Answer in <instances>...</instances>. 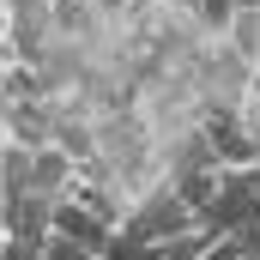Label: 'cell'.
Wrapping results in <instances>:
<instances>
[{
	"mask_svg": "<svg viewBox=\"0 0 260 260\" xmlns=\"http://www.w3.org/2000/svg\"><path fill=\"white\" fill-rule=\"evenodd\" d=\"M55 206H61V200H55V194H43V188L6 194V236H12V242H30V248H43V242L55 236Z\"/></svg>",
	"mask_w": 260,
	"mask_h": 260,
	"instance_id": "2",
	"label": "cell"
},
{
	"mask_svg": "<svg viewBox=\"0 0 260 260\" xmlns=\"http://www.w3.org/2000/svg\"><path fill=\"white\" fill-rule=\"evenodd\" d=\"M0 91H6V103H30V97H49V79H43V67H30V61H6Z\"/></svg>",
	"mask_w": 260,
	"mask_h": 260,
	"instance_id": "7",
	"label": "cell"
},
{
	"mask_svg": "<svg viewBox=\"0 0 260 260\" xmlns=\"http://www.w3.org/2000/svg\"><path fill=\"white\" fill-rule=\"evenodd\" d=\"M73 182H79V157L67 151V145H30V188H43V194H73Z\"/></svg>",
	"mask_w": 260,
	"mask_h": 260,
	"instance_id": "5",
	"label": "cell"
},
{
	"mask_svg": "<svg viewBox=\"0 0 260 260\" xmlns=\"http://www.w3.org/2000/svg\"><path fill=\"white\" fill-rule=\"evenodd\" d=\"M121 230H133V236H182V230H200V212L188 206V200L176 194V182H157L151 194L133 206V218L121 224Z\"/></svg>",
	"mask_w": 260,
	"mask_h": 260,
	"instance_id": "1",
	"label": "cell"
},
{
	"mask_svg": "<svg viewBox=\"0 0 260 260\" xmlns=\"http://www.w3.org/2000/svg\"><path fill=\"white\" fill-rule=\"evenodd\" d=\"M236 242H242V254H248V260H260V218H254V224H242V230H236Z\"/></svg>",
	"mask_w": 260,
	"mask_h": 260,
	"instance_id": "12",
	"label": "cell"
},
{
	"mask_svg": "<svg viewBox=\"0 0 260 260\" xmlns=\"http://www.w3.org/2000/svg\"><path fill=\"white\" fill-rule=\"evenodd\" d=\"M218 236L200 224V230H182V236H157V248H151V260H200L206 248H212Z\"/></svg>",
	"mask_w": 260,
	"mask_h": 260,
	"instance_id": "8",
	"label": "cell"
},
{
	"mask_svg": "<svg viewBox=\"0 0 260 260\" xmlns=\"http://www.w3.org/2000/svg\"><path fill=\"white\" fill-rule=\"evenodd\" d=\"M200 260H248V254H242V242H236V236H218V242H212Z\"/></svg>",
	"mask_w": 260,
	"mask_h": 260,
	"instance_id": "11",
	"label": "cell"
},
{
	"mask_svg": "<svg viewBox=\"0 0 260 260\" xmlns=\"http://www.w3.org/2000/svg\"><path fill=\"white\" fill-rule=\"evenodd\" d=\"M188 12H194V24L206 37H230V24H236V0H188Z\"/></svg>",
	"mask_w": 260,
	"mask_h": 260,
	"instance_id": "9",
	"label": "cell"
},
{
	"mask_svg": "<svg viewBox=\"0 0 260 260\" xmlns=\"http://www.w3.org/2000/svg\"><path fill=\"white\" fill-rule=\"evenodd\" d=\"M55 230L73 236V242H85V248H97V254H109V242H115V224H109L103 212H91L79 194H61V206H55Z\"/></svg>",
	"mask_w": 260,
	"mask_h": 260,
	"instance_id": "3",
	"label": "cell"
},
{
	"mask_svg": "<svg viewBox=\"0 0 260 260\" xmlns=\"http://www.w3.org/2000/svg\"><path fill=\"white\" fill-rule=\"evenodd\" d=\"M43 260H97V248H85V242H73V236L55 230V236L43 242Z\"/></svg>",
	"mask_w": 260,
	"mask_h": 260,
	"instance_id": "10",
	"label": "cell"
},
{
	"mask_svg": "<svg viewBox=\"0 0 260 260\" xmlns=\"http://www.w3.org/2000/svg\"><path fill=\"white\" fill-rule=\"evenodd\" d=\"M236 6H242V12H260V0H236Z\"/></svg>",
	"mask_w": 260,
	"mask_h": 260,
	"instance_id": "14",
	"label": "cell"
},
{
	"mask_svg": "<svg viewBox=\"0 0 260 260\" xmlns=\"http://www.w3.org/2000/svg\"><path fill=\"white\" fill-rule=\"evenodd\" d=\"M6 260H43V248H30V242H12V236H6Z\"/></svg>",
	"mask_w": 260,
	"mask_h": 260,
	"instance_id": "13",
	"label": "cell"
},
{
	"mask_svg": "<svg viewBox=\"0 0 260 260\" xmlns=\"http://www.w3.org/2000/svg\"><path fill=\"white\" fill-rule=\"evenodd\" d=\"M182 6H188V0H182Z\"/></svg>",
	"mask_w": 260,
	"mask_h": 260,
	"instance_id": "15",
	"label": "cell"
},
{
	"mask_svg": "<svg viewBox=\"0 0 260 260\" xmlns=\"http://www.w3.org/2000/svg\"><path fill=\"white\" fill-rule=\"evenodd\" d=\"M61 127V109H55V97H30V103H6V139H18V145H49Z\"/></svg>",
	"mask_w": 260,
	"mask_h": 260,
	"instance_id": "4",
	"label": "cell"
},
{
	"mask_svg": "<svg viewBox=\"0 0 260 260\" xmlns=\"http://www.w3.org/2000/svg\"><path fill=\"white\" fill-rule=\"evenodd\" d=\"M170 182H176V194H182L200 218H206V206H212V200H218V188H224V164H206V170H176Z\"/></svg>",
	"mask_w": 260,
	"mask_h": 260,
	"instance_id": "6",
	"label": "cell"
}]
</instances>
